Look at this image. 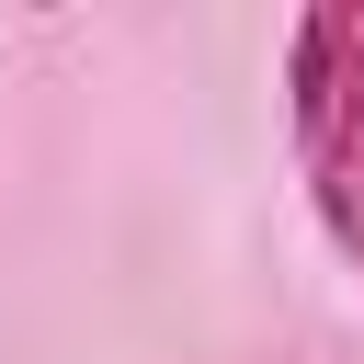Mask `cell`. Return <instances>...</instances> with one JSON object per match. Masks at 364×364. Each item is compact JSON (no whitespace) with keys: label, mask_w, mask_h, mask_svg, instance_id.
Masks as SVG:
<instances>
[{"label":"cell","mask_w":364,"mask_h":364,"mask_svg":"<svg viewBox=\"0 0 364 364\" xmlns=\"http://www.w3.org/2000/svg\"><path fill=\"white\" fill-rule=\"evenodd\" d=\"M284 136L330 250L364 273V0H318L284 34Z\"/></svg>","instance_id":"6da1fadb"}]
</instances>
